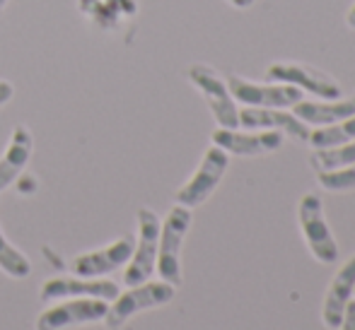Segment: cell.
Returning a JSON list of instances; mask_svg holds the SVG:
<instances>
[{
	"mask_svg": "<svg viewBox=\"0 0 355 330\" xmlns=\"http://www.w3.org/2000/svg\"><path fill=\"white\" fill-rule=\"evenodd\" d=\"M297 224L302 239L307 244L309 253L314 256V261L319 263H336L338 261V244L331 234V227L327 222V214H324V205L319 193L309 191L300 198L297 203Z\"/></svg>",
	"mask_w": 355,
	"mask_h": 330,
	"instance_id": "3957f363",
	"label": "cell"
},
{
	"mask_svg": "<svg viewBox=\"0 0 355 330\" xmlns=\"http://www.w3.org/2000/svg\"><path fill=\"white\" fill-rule=\"evenodd\" d=\"M268 82H283L302 89L307 94H314L317 99H341V84L327 75L324 70L307 66V63L278 61L271 63L266 70Z\"/></svg>",
	"mask_w": 355,
	"mask_h": 330,
	"instance_id": "52a82bcc",
	"label": "cell"
},
{
	"mask_svg": "<svg viewBox=\"0 0 355 330\" xmlns=\"http://www.w3.org/2000/svg\"><path fill=\"white\" fill-rule=\"evenodd\" d=\"M133 244H136L133 237H121L104 248L80 253V256H75L71 261L73 275H80V277H104V275L123 268L133 256Z\"/></svg>",
	"mask_w": 355,
	"mask_h": 330,
	"instance_id": "4fadbf2b",
	"label": "cell"
},
{
	"mask_svg": "<svg viewBox=\"0 0 355 330\" xmlns=\"http://www.w3.org/2000/svg\"><path fill=\"white\" fill-rule=\"evenodd\" d=\"M177 294V287L164 279H145L141 284H133L126 292H119V297L114 302H109L107 316H104V326L109 330H119L123 328L133 316L150 309H159L167 306L169 302Z\"/></svg>",
	"mask_w": 355,
	"mask_h": 330,
	"instance_id": "6da1fadb",
	"label": "cell"
},
{
	"mask_svg": "<svg viewBox=\"0 0 355 330\" xmlns=\"http://www.w3.org/2000/svg\"><path fill=\"white\" fill-rule=\"evenodd\" d=\"M239 126L247 131H276L295 143H307L309 126L302 123L288 109H263V107H244L239 109Z\"/></svg>",
	"mask_w": 355,
	"mask_h": 330,
	"instance_id": "7c38bea8",
	"label": "cell"
},
{
	"mask_svg": "<svg viewBox=\"0 0 355 330\" xmlns=\"http://www.w3.org/2000/svg\"><path fill=\"white\" fill-rule=\"evenodd\" d=\"M187 77L198 92L203 94L206 104L211 107L213 118L220 128H239V109L227 89V80L213 66L206 63H193L187 70Z\"/></svg>",
	"mask_w": 355,
	"mask_h": 330,
	"instance_id": "277c9868",
	"label": "cell"
},
{
	"mask_svg": "<svg viewBox=\"0 0 355 330\" xmlns=\"http://www.w3.org/2000/svg\"><path fill=\"white\" fill-rule=\"evenodd\" d=\"M191 227V208L174 205L167 212L164 222L159 224V244H157V270L159 279L179 287L182 284V246Z\"/></svg>",
	"mask_w": 355,
	"mask_h": 330,
	"instance_id": "7a4b0ae2",
	"label": "cell"
},
{
	"mask_svg": "<svg viewBox=\"0 0 355 330\" xmlns=\"http://www.w3.org/2000/svg\"><path fill=\"white\" fill-rule=\"evenodd\" d=\"M314 172H334V169H343L348 164H355V140L346 145H336V147L327 149H314L309 157Z\"/></svg>",
	"mask_w": 355,
	"mask_h": 330,
	"instance_id": "ac0fdd59",
	"label": "cell"
},
{
	"mask_svg": "<svg viewBox=\"0 0 355 330\" xmlns=\"http://www.w3.org/2000/svg\"><path fill=\"white\" fill-rule=\"evenodd\" d=\"M119 284L114 279L104 277H80V275H68V277H51L44 282L42 299L44 302H61V299H104L114 302L119 297Z\"/></svg>",
	"mask_w": 355,
	"mask_h": 330,
	"instance_id": "30bf717a",
	"label": "cell"
},
{
	"mask_svg": "<svg viewBox=\"0 0 355 330\" xmlns=\"http://www.w3.org/2000/svg\"><path fill=\"white\" fill-rule=\"evenodd\" d=\"M12 97H15L12 82H8V80H0V107H5V104H8Z\"/></svg>",
	"mask_w": 355,
	"mask_h": 330,
	"instance_id": "7402d4cb",
	"label": "cell"
},
{
	"mask_svg": "<svg viewBox=\"0 0 355 330\" xmlns=\"http://www.w3.org/2000/svg\"><path fill=\"white\" fill-rule=\"evenodd\" d=\"M34 149V135L27 126H15L5 152L0 154V193L10 188L27 169Z\"/></svg>",
	"mask_w": 355,
	"mask_h": 330,
	"instance_id": "9a60e30c",
	"label": "cell"
},
{
	"mask_svg": "<svg viewBox=\"0 0 355 330\" xmlns=\"http://www.w3.org/2000/svg\"><path fill=\"white\" fill-rule=\"evenodd\" d=\"M283 133L276 131H254L242 133L237 128H218L211 135V143L220 147L223 152L234 154V157H261L271 154L283 147Z\"/></svg>",
	"mask_w": 355,
	"mask_h": 330,
	"instance_id": "8fae6325",
	"label": "cell"
},
{
	"mask_svg": "<svg viewBox=\"0 0 355 330\" xmlns=\"http://www.w3.org/2000/svg\"><path fill=\"white\" fill-rule=\"evenodd\" d=\"M355 294V253L334 275L331 284L327 289V297L322 302V323L329 330H336L346 311V304Z\"/></svg>",
	"mask_w": 355,
	"mask_h": 330,
	"instance_id": "5bb4252c",
	"label": "cell"
},
{
	"mask_svg": "<svg viewBox=\"0 0 355 330\" xmlns=\"http://www.w3.org/2000/svg\"><path fill=\"white\" fill-rule=\"evenodd\" d=\"M8 3H10V0H0V15H3L5 8H8Z\"/></svg>",
	"mask_w": 355,
	"mask_h": 330,
	"instance_id": "d4e9b609",
	"label": "cell"
},
{
	"mask_svg": "<svg viewBox=\"0 0 355 330\" xmlns=\"http://www.w3.org/2000/svg\"><path fill=\"white\" fill-rule=\"evenodd\" d=\"M293 113L307 126H331L343 118L353 116L355 113V97L348 99H317V102H307L300 99L293 107Z\"/></svg>",
	"mask_w": 355,
	"mask_h": 330,
	"instance_id": "2e32d148",
	"label": "cell"
},
{
	"mask_svg": "<svg viewBox=\"0 0 355 330\" xmlns=\"http://www.w3.org/2000/svg\"><path fill=\"white\" fill-rule=\"evenodd\" d=\"M355 140V113L338 123L331 126H322L317 131H309V140L314 149H327V147H336V145H346Z\"/></svg>",
	"mask_w": 355,
	"mask_h": 330,
	"instance_id": "e0dca14e",
	"label": "cell"
},
{
	"mask_svg": "<svg viewBox=\"0 0 355 330\" xmlns=\"http://www.w3.org/2000/svg\"><path fill=\"white\" fill-rule=\"evenodd\" d=\"M0 270L15 279H24L32 275V261H29L17 246L10 244L3 227H0Z\"/></svg>",
	"mask_w": 355,
	"mask_h": 330,
	"instance_id": "d6986e66",
	"label": "cell"
},
{
	"mask_svg": "<svg viewBox=\"0 0 355 330\" xmlns=\"http://www.w3.org/2000/svg\"><path fill=\"white\" fill-rule=\"evenodd\" d=\"M346 24L355 32V3L351 5V10H348V15H346Z\"/></svg>",
	"mask_w": 355,
	"mask_h": 330,
	"instance_id": "cb8c5ba5",
	"label": "cell"
},
{
	"mask_svg": "<svg viewBox=\"0 0 355 330\" xmlns=\"http://www.w3.org/2000/svg\"><path fill=\"white\" fill-rule=\"evenodd\" d=\"M336 330H355V299L346 304V311H343V318Z\"/></svg>",
	"mask_w": 355,
	"mask_h": 330,
	"instance_id": "44dd1931",
	"label": "cell"
},
{
	"mask_svg": "<svg viewBox=\"0 0 355 330\" xmlns=\"http://www.w3.org/2000/svg\"><path fill=\"white\" fill-rule=\"evenodd\" d=\"M227 89L234 102L244 107H263V109H293L302 99V89L283 82H252L239 75H230Z\"/></svg>",
	"mask_w": 355,
	"mask_h": 330,
	"instance_id": "ba28073f",
	"label": "cell"
},
{
	"mask_svg": "<svg viewBox=\"0 0 355 330\" xmlns=\"http://www.w3.org/2000/svg\"><path fill=\"white\" fill-rule=\"evenodd\" d=\"M138 241L133 244V256L126 263V273H123V284L133 287L150 279L155 275V265H157V244H159V224L162 219L157 212L150 208L138 210Z\"/></svg>",
	"mask_w": 355,
	"mask_h": 330,
	"instance_id": "5b68a950",
	"label": "cell"
},
{
	"mask_svg": "<svg viewBox=\"0 0 355 330\" xmlns=\"http://www.w3.org/2000/svg\"><path fill=\"white\" fill-rule=\"evenodd\" d=\"M227 167H230V154L223 152L220 147H215V145H211V147L206 149V154H203L198 169L193 172V176L189 178V181L177 191V196H174L177 205H184V208H198V205L206 203V200L215 193L218 183L223 181Z\"/></svg>",
	"mask_w": 355,
	"mask_h": 330,
	"instance_id": "8992f818",
	"label": "cell"
},
{
	"mask_svg": "<svg viewBox=\"0 0 355 330\" xmlns=\"http://www.w3.org/2000/svg\"><path fill=\"white\" fill-rule=\"evenodd\" d=\"M225 3H230L232 8H237V10H247V8H252V5H254V0H225Z\"/></svg>",
	"mask_w": 355,
	"mask_h": 330,
	"instance_id": "603a6c76",
	"label": "cell"
},
{
	"mask_svg": "<svg viewBox=\"0 0 355 330\" xmlns=\"http://www.w3.org/2000/svg\"><path fill=\"white\" fill-rule=\"evenodd\" d=\"M107 309L109 302H104V299H68V302L53 304L51 309L39 313L34 330H68L78 326H89V323L104 321Z\"/></svg>",
	"mask_w": 355,
	"mask_h": 330,
	"instance_id": "9c48e42d",
	"label": "cell"
},
{
	"mask_svg": "<svg viewBox=\"0 0 355 330\" xmlns=\"http://www.w3.org/2000/svg\"><path fill=\"white\" fill-rule=\"evenodd\" d=\"M317 183L329 193L355 191V164H348L343 169H334V172H319Z\"/></svg>",
	"mask_w": 355,
	"mask_h": 330,
	"instance_id": "ffe728a7",
	"label": "cell"
}]
</instances>
